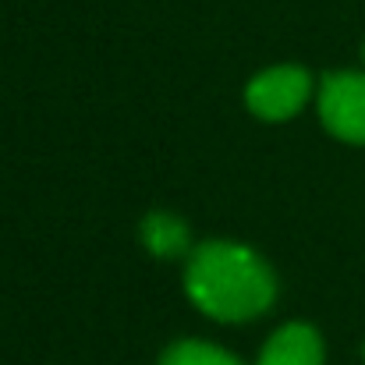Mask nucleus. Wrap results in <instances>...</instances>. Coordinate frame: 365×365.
<instances>
[{"mask_svg":"<svg viewBox=\"0 0 365 365\" xmlns=\"http://www.w3.org/2000/svg\"><path fill=\"white\" fill-rule=\"evenodd\" d=\"M185 291L210 319L245 323L273 305L277 280L252 248L235 242H206L188 255Z\"/></svg>","mask_w":365,"mask_h":365,"instance_id":"obj_1","label":"nucleus"},{"mask_svg":"<svg viewBox=\"0 0 365 365\" xmlns=\"http://www.w3.org/2000/svg\"><path fill=\"white\" fill-rule=\"evenodd\" d=\"M309 96H312V78L298 64L266 68L245 89L248 110L255 118H262V121H287V118H294L309 103Z\"/></svg>","mask_w":365,"mask_h":365,"instance_id":"obj_2","label":"nucleus"},{"mask_svg":"<svg viewBox=\"0 0 365 365\" xmlns=\"http://www.w3.org/2000/svg\"><path fill=\"white\" fill-rule=\"evenodd\" d=\"M319 118L341 142L365 145V75L334 71L319 86Z\"/></svg>","mask_w":365,"mask_h":365,"instance_id":"obj_3","label":"nucleus"},{"mask_svg":"<svg viewBox=\"0 0 365 365\" xmlns=\"http://www.w3.org/2000/svg\"><path fill=\"white\" fill-rule=\"evenodd\" d=\"M259 365H323V341L309 323H287L262 344Z\"/></svg>","mask_w":365,"mask_h":365,"instance_id":"obj_4","label":"nucleus"},{"mask_svg":"<svg viewBox=\"0 0 365 365\" xmlns=\"http://www.w3.org/2000/svg\"><path fill=\"white\" fill-rule=\"evenodd\" d=\"M142 242H145V248L153 255H163L167 259V255H178V252L188 248V231L170 213H149L142 220Z\"/></svg>","mask_w":365,"mask_h":365,"instance_id":"obj_5","label":"nucleus"},{"mask_svg":"<svg viewBox=\"0 0 365 365\" xmlns=\"http://www.w3.org/2000/svg\"><path fill=\"white\" fill-rule=\"evenodd\" d=\"M160 365H242L235 355H227L224 348L217 344H206V341H178L163 351Z\"/></svg>","mask_w":365,"mask_h":365,"instance_id":"obj_6","label":"nucleus"},{"mask_svg":"<svg viewBox=\"0 0 365 365\" xmlns=\"http://www.w3.org/2000/svg\"><path fill=\"white\" fill-rule=\"evenodd\" d=\"M362 53H365V50H362Z\"/></svg>","mask_w":365,"mask_h":365,"instance_id":"obj_7","label":"nucleus"}]
</instances>
